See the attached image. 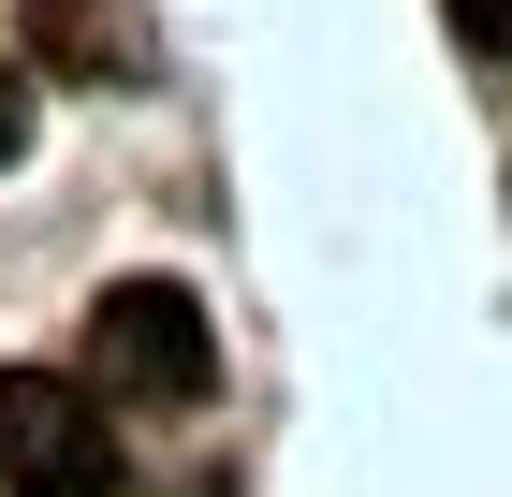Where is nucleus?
I'll return each instance as SVG.
<instances>
[{
  "mask_svg": "<svg viewBox=\"0 0 512 497\" xmlns=\"http://www.w3.org/2000/svg\"><path fill=\"white\" fill-rule=\"evenodd\" d=\"M88 395L103 410H205L220 395V337L176 278H118L88 307Z\"/></svg>",
  "mask_w": 512,
  "mask_h": 497,
  "instance_id": "f257e3e1",
  "label": "nucleus"
},
{
  "mask_svg": "<svg viewBox=\"0 0 512 497\" xmlns=\"http://www.w3.org/2000/svg\"><path fill=\"white\" fill-rule=\"evenodd\" d=\"M0 483L15 497H118V424L59 366H0Z\"/></svg>",
  "mask_w": 512,
  "mask_h": 497,
  "instance_id": "f03ea898",
  "label": "nucleus"
},
{
  "mask_svg": "<svg viewBox=\"0 0 512 497\" xmlns=\"http://www.w3.org/2000/svg\"><path fill=\"white\" fill-rule=\"evenodd\" d=\"M15 30H30L44 74H88V88H132V74H147V44H132L118 0H15Z\"/></svg>",
  "mask_w": 512,
  "mask_h": 497,
  "instance_id": "7ed1b4c3",
  "label": "nucleus"
},
{
  "mask_svg": "<svg viewBox=\"0 0 512 497\" xmlns=\"http://www.w3.org/2000/svg\"><path fill=\"white\" fill-rule=\"evenodd\" d=\"M439 15H454V44H469V59H512V0H439Z\"/></svg>",
  "mask_w": 512,
  "mask_h": 497,
  "instance_id": "20e7f679",
  "label": "nucleus"
},
{
  "mask_svg": "<svg viewBox=\"0 0 512 497\" xmlns=\"http://www.w3.org/2000/svg\"><path fill=\"white\" fill-rule=\"evenodd\" d=\"M30 161V59H0V176Z\"/></svg>",
  "mask_w": 512,
  "mask_h": 497,
  "instance_id": "39448f33",
  "label": "nucleus"
}]
</instances>
